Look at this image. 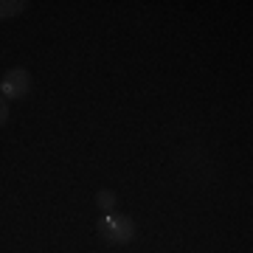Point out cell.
<instances>
[{"label":"cell","mask_w":253,"mask_h":253,"mask_svg":"<svg viewBox=\"0 0 253 253\" xmlns=\"http://www.w3.org/2000/svg\"><path fill=\"white\" fill-rule=\"evenodd\" d=\"M101 236L113 245H126L135 239V222L121 214H107L101 219Z\"/></svg>","instance_id":"1"},{"label":"cell","mask_w":253,"mask_h":253,"mask_svg":"<svg viewBox=\"0 0 253 253\" xmlns=\"http://www.w3.org/2000/svg\"><path fill=\"white\" fill-rule=\"evenodd\" d=\"M28 90H31V76L26 68H11L0 82L3 99H23V96H28Z\"/></svg>","instance_id":"2"},{"label":"cell","mask_w":253,"mask_h":253,"mask_svg":"<svg viewBox=\"0 0 253 253\" xmlns=\"http://www.w3.org/2000/svg\"><path fill=\"white\" fill-rule=\"evenodd\" d=\"M26 9H28L26 0H0V20L17 17V14H23Z\"/></svg>","instance_id":"3"},{"label":"cell","mask_w":253,"mask_h":253,"mask_svg":"<svg viewBox=\"0 0 253 253\" xmlns=\"http://www.w3.org/2000/svg\"><path fill=\"white\" fill-rule=\"evenodd\" d=\"M96 203H99V208H104V211H113V208H116V194H113V191H99Z\"/></svg>","instance_id":"4"},{"label":"cell","mask_w":253,"mask_h":253,"mask_svg":"<svg viewBox=\"0 0 253 253\" xmlns=\"http://www.w3.org/2000/svg\"><path fill=\"white\" fill-rule=\"evenodd\" d=\"M6 121H9V104H6L3 96H0V126L6 124Z\"/></svg>","instance_id":"5"}]
</instances>
